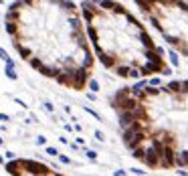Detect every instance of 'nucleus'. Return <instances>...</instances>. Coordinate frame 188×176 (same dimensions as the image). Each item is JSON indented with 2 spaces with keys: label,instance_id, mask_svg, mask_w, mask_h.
Returning <instances> with one entry per match:
<instances>
[{
  "label": "nucleus",
  "instance_id": "nucleus-18",
  "mask_svg": "<svg viewBox=\"0 0 188 176\" xmlns=\"http://www.w3.org/2000/svg\"><path fill=\"white\" fill-rule=\"evenodd\" d=\"M0 144H2V138H0Z\"/></svg>",
  "mask_w": 188,
  "mask_h": 176
},
{
  "label": "nucleus",
  "instance_id": "nucleus-5",
  "mask_svg": "<svg viewBox=\"0 0 188 176\" xmlns=\"http://www.w3.org/2000/svg\"><path fill=\"white\" fill-rule=\"evenodd\" d=\"M6 75H8V79H16V73H14V61H12V59L6 61Z\"/></svg>",
  "mask_w": 188,
  "mask_h": 176
},
{
  "label": "nucleus",
  "instance_id": "nucleus-17",
  "mask_svg": "<svg viewBox=\"0 0 188 176\" xmlns=\"http://www.w3.org/2000/svg\"><path fill=\"white\" fill-rule=\"evenodd\" d=\"M0 120H2V122H8V115H6V113H0Z\"/></svg>",
  "mask_w": 188,
  "mask_h": 176
},
{
  "label": "nucleus",
  "instance_id": "nucleus-16",
  "mask_svg": "<svg viewBox=\"0 0 188 176\" xmlns=\"http://www.w3.org/2000/svg\"><path fill=\"white\" fill-rule=\"evenodd\" d=\"M176 172H178V176H188L186 170H176Z\"/></svg>",
  "mask_w": 188,
  "mask_h": 176
},
{
  "label": "nucleus",
  "instance_id": "nucleus-1",
  "mask_svg": "<svg viewBox=\"0 0 188 176\" xmlns=\"http://www.w3.org/2000/svg\"><path fill=\"white\" fill-rule=\"evenodd\" d=\"M6 33L24 63L63 87L83 91L95 57L75 2H14L8 6Z\"/></svg>",
  "mask_w": 188,
  "mask_h": 176
},
{
  "label": "nucleus",
  "instance_id": "nucleus-4",
  "mask_svg": "<svg viewBox=\"0 0 188 176\" xmlns=\"http://www.w3.org/2000/svg\"><path fill=\"white\" fill-rule=\"evenodd\" d=\"M174 168H180V170L188 168V150L176 152V156H174Z\"/></svg>",
  "mask_w": 188,
  "mask_h": 176
},
{
  "label": "nucleus",
  "instance_id": "nucleus-3",
  "mask_svg": "<svg viewBox=\"0 0 188 176\" xmlns=\"http://www.w3.org/2000/svg\"><path fill=\"white\" fill-rule=\"evenodd\" d=\"M144 148H146V152H144V158H142V162L148 166V168H160V158H158V154H156V150L152 148V146H148L146 142H144Z\"/></svg>",
  "mask_w": 188,
  "mask_h": 176
},
{
  "label": "nucleus",
  "instance_id": "nucleus-15",
  "mask_svg": "<svg viewBox=\"0 0 188 176\" xmlns=\"http://www.w3.org/2000/svg\"><path fill=\"white\" fill-rule=\"evenodd\" d=\"M132 172H134V174H144V172H146V170H140V168H134V170H132Z\"/></svg>",
  "mask_w": 188,
  "mask_h": 176
},
{
  "label": "nucleus",
  "instance_id": "nucleus-13",
  "mask_svg": "<svg viewBox=\"0 0 188 176\" xmlns=\"http://www.w3.org/2000/svg\"><path fill=\"white\" fill-rule=\"evenodd\" d=\"M0 59H2V61H8V59H10V57H8V53H6L2 47H0Z\"/></svg>",
  "mask_w": 188,
  "mask_h": 176
},
{
  "label": "nucleus",
  "instance_id": "nucleus-2",
  "mask_svg": "<svg viewBox=\"0 0 188 176\" xmlns=\"http://www.w3.org/2000/svg\"><path fill=\"white\" fill-rule=\"evenodd\" d=\"M4 170L10 176H63L55 172L51 166H45L37 160H26V158H14L10 162H4Z\"/></svg>",
  "mask_w": 188,
  "mask_h": 176
},
{
  "label": "nucleus",
  "instance_id": "nucleus-14",
  "mask_svg": "<svg viewBox=\"0 0 188 176\" xmlns=\"http://www.w3.org/2000/svg\"><path fill=\"white\" fill-rule=\"evenodd\" d=\"M37 144H39V146H45V144H47V138H45V136H39V138H37Z\"/></svg>",
  "mask_w": 188,
  "mask_h": 176
},
{
  "label": "nucleus",
  "instance_id": "nucleus-8",
  "mask_svg": "<svg viewBox=\"0 0 188 176\" xmlns=\"http://www.w3.org/2000/svg\"><path fill=\"white\" fill-rule=\"evenodd\" d=\"M148 85H150V87H160V77H152V79L148 81Z\"/></svg>",
  "mask_w": 188,
  "mask_h": 176
},
{
  "label": "nucleus",
  "instance_id": "nucleus-10",
  "mask_svg": "<svg viewBox=\"0 0 188 176\" xmlns=\"http://www.w3.org/2000/svg\"><path fill=\"white\" fill-rule=\"evenodd\" d=\"M85 156H87L89 160H97V152H95V150H87V152H85Z\"/></svg>",
  "mask_w": 188,
  "mask_h": 176
},
{
  "label": "nucleus",
  "instance_id": "nucleus-6",
  "mask_svg": "<svg viewBox=\"0 0 188 176\" xmlns=\"http://www.w3.org/2000/svg\"><path fill=\"white\" fill-rule=\"evenodd\" d=\"M168 57H170V63H172L174 67H178V63H180V61H178V53H176L174 49H172V51L168 53Z\"/></svg>",
  "mask_w": 188,
  "mask_h": 176
},
{
  "label": "nucleus",
  "instance_id": "nucleus-7",
  "mask_svg": "<svg viewBox=\"0 0 188 176\" xmlns=\"http://www.w3.org/2000/svg\"><path fill=\"white\" fill-rule=\"evenodd\" d=\"M45 152H47L49 156H59V150H57L55 146H47V148H45Z\"/></svg>",
  "mask_w": 188,
  "mask_h": 176
},
{
  "label": "nucleus",
  "instance_id": "nucleus-9",
  "mask_svg": "<svg viewBox=\"0 0 188 176\" xmlns=\"http://www.w3.org/2000/svg\"><path fill=\"white\" fill-rule=\"evenodd\" d=\"M87 85H89V89H93V91H99V83H97L95 79H89V83H87Z\"/></svg>",
  "mask_w": 188,
  "mask_h": 176
},
{
  "label": "nucleus",
  "instance_id": "nucleus-12",
  "mask_svg": "<svg viewBox=\"0 0 188 176\" xmlns=\"http://www.w3.org/2000/svg\"><path fill=\"white\" fill-rule=\"evenodd\" d=\"M59 160H61L63 164H71V158H69V156H63V154H59Z\"/></svg>",
  "mask_w": 188,
  "mask_h": 176
},
{
  "label": "nucleus",
  "instance_id": "nucleus-11",
  "mask_svg": "<svg viewBox=\"0 0 188 176\" xmlns=\"http://www.w3.org/2000/svg\"><path fill=\"white\" fill-rule=\"evenodd\" d=\"M95 140H99V142H103V140H105V136H103L101 130H95Z\"/></svg>",
  "mask_w": 188,
  "mask_h": 176
}]
</instances>
